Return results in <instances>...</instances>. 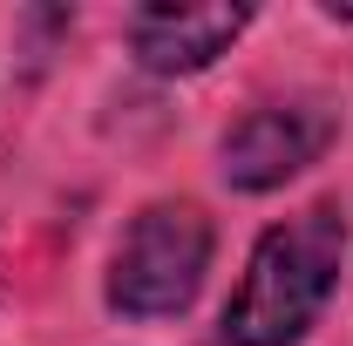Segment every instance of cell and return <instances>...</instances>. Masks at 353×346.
Here are the masks:
<instances>
[{
  "label": "cell",
  "instance_id": "cell-3",
  "mask_svg": "<svg viewBox=\"0 0 353 346\" xmlns=\"http://www.w3.org/2000/svg\"><path fill=\"white\" fill-rule=\"evenodd\" d=\"M340 136V116L319 95H292V102H259L252 116H238L224 136V183L231 190H279L285 176L326 156V143Z\"/></svg>",
  "mask_w": 353,
  "mask_h": 346
},
{
  "label": "cell",
  "instance_id": "cell-5",
  "mask_svg": "<svg viewBox=\"0 0 353 346\" xmlns=\"http://www.w3.org/2000/svg\"><path fill=\"white\" fill-rule=\"evenodd\" d=\"M319 14H326V21H340V28H353V0H326Z\"/></svg>",
  "mask_w": 353,
  "mask_h": 346
},
{
  "label": "cell",
  "instance_id": "cell-2",
  "mask_svg": "<svg viewBox=\"0 0 353 346\" xmlns=\"http://www.w3.org/2000/svg\"><path fill=\"white\" fill-rule=\"evenodd\" d=\"M211 272V217L190 197H163L150 211H136L123 231L116 258H109V305L123 319H170L197 299Z\"/></svg>",
  "mask_w": 353,
  "mask_h": 346
},
{
  "label": "cell",
  "instance_id": "cell-1",
  "mask_svg": "<svg viewBox=\"0 0 353 346\" xmlns=\"http://www.w3.org/2000/svg\"><path fill=\"white\" fill-rule=\"evenodd\" d=\"M347 265V217L333 204L272 224L224 305V346H292L326 312Z\"/></svg>",
  "mask_w": 353,
  "mask_h": 346
},
{
  "label": "cell",
  "instance_id": "cell-4",
  "mask_svg": "<svg viewBox=\"0 0 353 346\" xmlns=\"http://www.w3.org/2000/svg\"><path fill=\"white\" fill-rule=\"evenodd\" d=\"M252 28V7H231V0H204V7H143L130 14V48L150 75H197L211 68L224 48Z\"/></svg>",
  "mask_w": 353,
  "mask_h": 346
}]
</instances>
